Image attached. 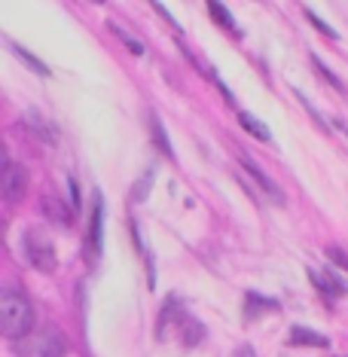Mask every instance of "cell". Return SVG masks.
<instances>
[{"label": "cell", "mask_w": 348, "mask_h": 357, "mask_svg": "<svg viewBox=\"0 0 348 357\" xmlns=\"http://www.w3.org/2000/svg\"><path fill=\"white\" fill-rule=\"evenodd\" d=\"M150 3H153V10H156V13L162 15V19H165V22H168V25H172V28H177L174 15H172V13H168V10H165V6H162V3H159V0H150Z\"/></svg>", "instance_id": "21"}, {"label": "cell", "mask_w": 348, "mask_h": 357, "mask_svg": "<svg viewBox=\"0 0 348 357\" xmlns=\"http://www.w3.org/2000/svg\"><path fill=\"white\" fill-rule=\"evenodd\" d=\"M95 3H104V0H95Z\"/></svg>", "instance_id": "24"}, {"label": "cell", "mask_w": 348, "mask_h": 357, "mask_svg": "<svg viewBox=\"0 0 348 357\" xmlns=\"http://www.w3.org/2000/svg\"><path fill=\"white\" fill-rule=\"evenodd\" d=\"M113 31H116V37H119V40H126V43H128V50H132L135 55H144V43H137V40H135L132 34H128V31H123L119 25H113Z\"/></svg>", "instance_id": "18"}, {"label": "cell", "mask_w": 348, "mask_h": 357, "mask_svg": "<svg viewBox=\"0 0 348 357\" xmlns=\"http://www.w3.org/2000/svg\"><path fill=\"white\" fill-rule=\"evenodd\" d=\"M241 165H245V172H248L250 177H254V181H257V183H260V186H263V190H266V192H269V196H272V202H275V205H285V196H281V190H278V186H275V183L269 181V177H266V174L260 172V165H254V159L241 156Z\"/></svg>", "instance_id": "8"}, {"label": "cell", "mask_w": 348, "mask_h": 357, "mask_svg": "<svg viewBox=\"0 0 348 357\" xmlns=\"http://www.w3.org/2000/svg\"><path fill=\"white\" fill-rule=\"evenodd\" d=\"M202 336H205V327H202V324H196V321L183 324V342H187V345H199Z\"/></svg>", "instance_id": "15"}, {"label": "cell", "mask_w": 348, "mask_h": 357, "mask_svg": "<svg viewBox=\"0 0 348 357\" xmlns=\"http://www.w3.org/2000/svg\"><path fill=\"white\" fill-rule=\"evenodd\" d=\"M327 257L333 259V263L339 266V269H345V272H348V254H345V250H339V248L330 245V248H327Z\"/></svg>", "instance_id": "19"}, {"label": "cell", "mask_w": 348, "mask_h": 357, "mask_svg": "<svg viewBox=\"0 0 348 357\" xmlns=\"http://www.w3.org/2000/svg\"><path fill=\"white\" fill-rule=\"evenodd\" d=\"M13 52H15V59H22V61H25L28 68L34 70V74H40V77H50V68H46V64L40 61V59H34V55H31V52H25V50H22V46H15V43H13Z\"/></svg>", "instance_id": "14"}, {"label": "cell", "mask_w": 348, "mask_h": 357, "mask_svg": "<svg viewBox=\"0 0 348 357\" xmlns=\"http://www.w3.org/2000/svg\"><path fill=\"white\" fill-rule=\"evenodd\" d=\"M150 132H153V141H156V147L162 150V156L174 159V150H172V144H168L165 128H162V123H159V116H156V113H153V116H150Z\"/></svg>", "instance_id": "11"}, {"label": "cell", "mask_w": 348, "mask_h": 357, "mask_svg": "<svg viewBox=\"0 0 348 357\" xmlns=\"http://www.w3.org/2000/svg\"><path fill=\"white\" fill-rule=\"evenodd\" d=\"M22 248H25L28 263L34 266L37 272H55V266H59V254H55L50 238H43L37 229H28L25 238H22Z\"/></svg>", "instance_id": "3"}, {"label": "cell", "mask_w": 348, "mask_h": 357, "mask_svg": "<svg viewBox=\"0 0 348 357\" xmlns=\"http://www.w3.org/2000/svg\"><path fill=\"white\" fill-rule=\"evenodd\" d=\"M309 278L315 287H318L321 294H327L330 299H339L348 294V284L342 278H336V275H330L327 269H309Z\"/></svg>", "instance_id": "5"}, {"label": "cell", "mask_w": 348, "mask_h": 357, "mask_svg": "<svg viewBox=\"0 0 348 357\" xmlns=\"http://www.w3.org/2000/svg\"><path fill=\"white\" fill-rule=\"evenodd\" d=\"M205 3H208V13H211V19L217 22V25L226 28L229 34H236V37H239V25H236V19H232V13L226 10L220 0H205Z\"/></svg>", "instance_id": "9"}, {"label": "cell", "mask_w": 348, "mask_h": 357, "mask_svg": "<svg viewBox=\"0 0 348 357\" xmlns=\"http://www.w3.org/2000/svg\"><path fill=\"white\" fill-rule=\"evenodd\" d=\"M312 61H315V68H318V74H321L324 79H327V83H330V86H333V89H339V92H342V83H339V79H336V77H333V74H330V70H327V68H324V64L318 61V55H315V59H312Z\"/></svg>", "instance_id": "20"}, {"label": "cell", "mask_w": 348, "mask_h": 357, "mask_svg": "<svg viewBox=\"0 0 348 357\" xmlns=\"http://www.w3.org/2000/svg\"><path fill=\"white\" fill-rule=\"evenodd\" d=\"M305 19H309V22H312V25H315V28H318V31H321V34H324V37H330V40H339V34H336V31H333V28H330V25H327V22H324V19H318V15H315L312 10H305Z\"/></svg>", "instance_id": "17"}, {"label": "cell", "mask_w": 348, "mask_h": 357, "mask_svg": "<svg viewBox=\"0 0 348 357\" xmlns=\"http://www.w3.org/2000/svg\"><path fill=\"white\" fill-rule=\"evenodd\" d=\"M150 186H153V168H150V172L141 177V181L135 183V190H132V199H135V202H144V192H150Z\"/></svg>", "instance_id": "16"}, {"label": "cell", "mask_w": 348, "mask_h": 357, "mask_svg": "<svg viewBox=\"0 0 348 357\" xmlns=\"http://www.w3.org/2000/svg\"><path fill=\"white\" fill-rule=\"evenodd\" d=\"M68 186H70V202H74V214L80 211V190H77V181H68Z\"/></svg>", "instance_id": "22"}, {"label": "cell", "mask_w": 348, "mask_h": 357, "mask_svg": "<svg viewBox=\"0 0 348 357\" xmlns=\"http://www.w3.org/2000/svg\"><path fill=\"white\" fill-rule=\"evenodd\" d=\"M0 190H3V199L10 202V205H15L28 190V172L22 165H15V162L6 159L3 162V177H0Z\"/></svg>", "instance_id": "4"}, {"label": "cell", "mask_w": 348, "mask_h": 357, "mask_svg": "<svg viewBox=\"0 0 348 357\" xmlns=\"http://www.w3.org/2000/svg\"><path fill=\"white\" fill-rule=\"evenodd\" d=\"M19 357H64L68 354V339L59 327H40L31 330L28 336H22V342L15 345Z\"/></svg>", "instance_id": "2"}, {"label": "cell", "mask_w": 348, "mask_h": 357, "mask_svg": "<svg viewBox=\"0 0 348 357\" xmlns=\"http://www.w3.org/2000/svg\"><path fill=\"white\" fill-rule=\"evenodd\" d=\"M290 342H294V345H312V348H327L330 339L321 336V333L305 330V327H294V330H290Z\"/></svg>", "instance_id": "10"}, {"label": "cell", "mask_w": 348, "mask_h": 357, "mask_svg": "<svg viewBox=\"0 0 348 357\" xmlns=\"http://www.w3.org/2000/svg\"><path fill=\"white\" fill-rule=\"evenodd\" d=\"M34 330V305L19 290L0 294V333L6 339H22Z\"/></svg>", "instance_id": "1"}, {"label": "cell", "mask_w": 348, "mask_h": 357, "mask_svg": "<svg viewBox=\"0 0 348 357\" xmlns=\"http://www.w3.org/2000/svg\"><path fill=\"white\" fill-rule=\"evenodd\" d=\"M89 241H92V250H98V254H101V245H104V199H101V192H95L92 226H89Z\"/></svg>", "instance_id": "6"}, {"label": "cell", "mask_w": 348, "mask_h": 357, "mask_svg": "<svg viewBox=\"0 0 348 357\" xmlns=\"http://www.w3.org/2000/svg\"><path fill=\"white\" fill-rule=\"evenodd\" d=\"M236 357H257V354H254V348H250V345H245V348H239V351H236Z\"/></svg>", "instance_id": "23"}, {"label": "cell", "mask_w": 348, "mask_h": 357, "mask_svg": "<svg viewBox=\"0 0 348 357\" xmlns=\"http://www.w3.org/2000/svg\"><path fill=\"white\" fill-rule=\"evenodd\" d=\"M260 308H278V303H272V299H263L260 294H245V318H257V312Z\"/></svg>", "instance_id": "13"}, {"label": "cell", "mask_w": 348, "mask_h": 357, "mask_svg": "<svg viewBox=\"0 0 348 357\" xmlns=\"http://www.w3.org/2000/svg\"><path fill=\"white\" fill-rule=\"evenodd\" d=\"M239 123H241V128H248V132L254 135L257 141H272L269 128H266V126H263L257 116H250V113H241V116H239Z\"/></svg>", "instance_id": "12"}, {"label": "cell", "mask_w": 348, "mask_h": 357, "mask_svg": "<svg viewBox=\"0 0 348 357\" xmlns=\"http://www.w3.org/2000/svg\"><path fill=\"white\" fill-rule=\"evenodd\" d=\"M40 211L59 226H70V211H68V205H61V199L55 196V192H46V196L40 199Z\"/></svg>", "instance_id": "7"}]
</instances>
